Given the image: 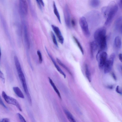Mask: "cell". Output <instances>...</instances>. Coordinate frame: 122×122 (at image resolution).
<instances>
[{
	"label": "cell",
	"mask_w": 122,
	"mask_h": 122,
	"mask_svg": "<svg viewBox=\"0 0 122 122\" xmlns=\"http://www.w3.org/2000/svg\"><path fill=\"white\" fill-rule=\"evenodd\" d=\"M118 10L117 5L114 1L111 2L107 6L102 8V11L106 18L105 25H107L110 24Z\"/></svg>",
	"instance_id": "6da1fadb"
},
{
	"label": "cell",
	"mask_w": 122,
	"mask_h": 122,
	"mask_svg": "<svg viewBox=\"0 0 122 122\" xmlns=\"http://www.w3.org/2000/svg\"><path fill=\"white\" fill-rule=\"evenodd\" d=\"M106 32V29L104 27H102L96 30L94 34L95 41L99 46V50L101 51H104L107 48Z\"/></svg>",
	"instance_id": "7a4b0ae2"
},
{
	"label": "cell",
	"mask_w": 122,
	"mask_h": 122,
	"mask_svg": "<svg viewBox=\"0 0 122 122\" xmlns=\"http://www.w3.org/2000/svg\"><path fill=\"white\" fill-rule=\"evenodd\" d=\"M88 21L92 25H96L99 23L101 16L99 13L96 10H93L89 12L87 15Z\"/></svg>",
	"instance_id": "3957f363"
},
{
	"label": "cell",
	"mask_w": 122,
	"mask_h": 122,
	"mask_svg": "<svg viewBox=\"0 0 122 122\" xmlns=\"http://www.w3.org/2000/svg\"><path fill=\"white\" fill-rule=\"evenodd\" d=\"M79 23L85 36L87 37H89L90 36V32L86 18L83 16L80 17L79 19Z\"/></svg>",
	"instance_id": "277c9868"
},
{
	"label": "cell",
	"mask_w": 122,
	"mask_h": 122,
	"mask_svg": "<svg viewBox=\"0 0 122 122\" xmlns=\"http://www.w3.org/2000/svg\"><path fill=\"white\" fill-rule=\"evenodd\" d=\"M2 95L3 98L7 103L15 106L20 111H22L21 107L16 99L8 96L4 91L2 92Z\"/></svg>",
	"instance_id": "5b68a950"
},
{
	"label": "cell",
	"mask_w": 122,
	"mask_h": 122,
	"mask_svg": "<svg viewBox=\"0 0 122 122\" xmlns=\"http://www.w3.org/2000/svg\"><path fill=\"white\" fill-rule=\"evenodd\" d=\"M97 59L99 60V66L100 68L103 67L107 60V54L105 51L99 50L97 56Z\"/></svg>",
	"instance_id": "8992f818"
},
{
	"label": "cell",
	"mask_w": 122,
	"mask_h": 122,
	"mask_svg": "<svg viewBox=\"0 0 122 122\" xmlns=\"http://www.w3.org/2000/svg\"><path fill=\"white\" fill-rule=\"evenodd\" d=\"M115 57L114 53H112L110 55L109 59H107L103 67L105 73L109 72L111 70L113 66Z\"/></svg>",
	"instance_id": "52a82bcc"
},
{
	"label": "cell",
	"mask_w": 122,
	"mask_h": 122,
	"mask_svg": "<svg viewBox=\"0 0 122 122\" xmlns=\"http://www.w3.org/2000/svg\"><path fill=\"white\" fill-rule=\"evenodd\" d=\"M19 8L20 13L23 16L26 15L28 13V6L26 0H20L19 2Z\"/></svg>",
	"instance_id": "ba28073f"
},
{
	"label": "cell",
	"mask_w": 122,
	"mask_h": 122,
	"mask_svg": "<svg viewBox=\"0 0 122 122\" xmlns=\"http://www.w3.org/2000/svg\"><path fill=\"white\" fill-rule=\"evenodd\" d=\"M64 16L65 20L66 25L69 28L71 27L70 15L67 5H66L64 8Z\"/></svg>",
	"instance_id": "9c48e42d"
},
{
	"label": "cell",
	"mask_w": 122,
	"mask_h": 122,
	"mask_svg": "<svg viewBox=\"0 0 122 122\" xmlns=\"http://www.w3.org/2000/svg\"><path fill=\"white\" fill-rule=\"evenodd\" d=\"M51 26L59 42L61 44H63L64 42V39L59 28L53 25H51Z\"/></svg>",
	"instance_id": "30bf717a"
},
{
	"label": "cell",
	"mask_w": 122,
	"mask_h": 122,
	"mask_svg": "<svg viewBox=\"0 0 122 122\" xmlns=\"http://www.w3.org/2000/svg\"><path fill=\"white\" fill-rule=\"evenodd\" d=\"M90 44L91 57L92 59H93V57L94 53L97 50L98 46L95 41H93L90 42Z\"/></svg>",
	"instance_id": "8fae6325"
},
{
	"label": "cell",
	"mask_w": 122,
	"mask_h": 122,
	"mask_svg": "<svg viewBox=\"0 0 122 122\" xmlns=\"http://www.w3.org/2000/svg\"><path fill=\"white\" fill-rule=\"evenodd\" d=\"M46 49L48 56H49L50 59H51L52 61L53 62L54 65H55V67L56 69L60 73V74H61L63 76L64 78H65L66 77V75L61 70V68L57 64L55 61L52 57V56L48 52L47 49L46 48Z\"/></svg>",
	"instance_id": "7c38bea8"
},
{
	"label": "cell",
	"mask_w": 122,
	"mask_h": 122,
	"mask_svg": "<svg viewBox=\"0 0 122 122\" xmlns=\"http://www.w3.org/2000/svg\"><path fill=\"white\" fill-rule=\"evenodd\" d=\"M122 17L121 16H120L117 19L115 24L116 29L121 34L122 33Z\"/></svg>",
	"instance_id": "4fadbf2b"
},
{
	"label": "cell",
	"mask_w": 122,
	"mask_h": 122,
	"mask_svg": "<svg viewBox=\"0 0 122 122\" xmlns=\"http://www.w3.org/2000/svg\"><path fill=\"white\" fill-rule=\"evenodd\" d=\"M64 111L68 119L70 122H76L72 114L67 110L64 108Z\"/></svg>",
	"instance_id": "5bb4252c"
},
{
	"label": "cell",
	"mask_w": 122,
	"mask_h": 122,
	"mask_svg": "<svg viewBox=\"0 0 122 122\" xmlns=\"http://www.w3.org/2000/svg\"><path fill=\"white\" fill-rule=\"evenodd\" d=\"M24 37L25 42L28 47L29 46L27 28L26 25L24 24L23 26Z\"/></svg>",
	"instance_id": "9a60e30c"
},
{
	"label": "cell",
	"mask_w": 122,
	"mask_h": 122,
	"mask_svg": "<svg viewBox=\"0 0 122 122\" xmlns=\"http://www.w3.org/2000/svg\"><path fill=\"white\" fill-rule=\"evenodd\" d=\"M13 89L14 92L18 97L22 98H24V96L23 93L18 87H13Z\"/></svg>",
	"instance_id": "2e32d148"
},
{
	"label": "cell",
	"mask_w": 122,
	"mask_h": 122,
	"mask_svg": "<svg viewBox=\"0 0 122 122\" xmlns=\"http://www.w3.org/2000/svg\"><path fill=\"white\" fill-rule=\"evenodd\" d=\"M114 44L115 47L117 49H120L121 47V40L119 36H117L115 38Z\"/></svg>",
	"instance_id": "e0dca14e"
},
{
	"label": "cell",
	"mask_w": 122,
	"mask_h": 122,
	"mask_svg": "<svg viewBox=\"0 0 122 122\" xmlns=\"http://www.w3.org/2000/svg\"><path fill=\"white\" fill-rule=\"evenodd\" d=\"M48 78L50 83L53 87L55 92L56 93L59 97L61 99V98L60 94L54 82L50 78L48 77Z\"/></svg>",
	"instance_id": "ac0fdd59"
},
{
	"label": "cell",
	"mask_w": 122,
	"mask_h": 122,
	"mask_svg": "<svg viewBox=\"0 0 122 122\" xmlns=\"http://www.w3.org/2000/svg\"><path fill=\"white\" fill-rule=\"evenodd\" d=\"M100 3V1L98 0H90L89 1L90 5L94 8L97 7L99 6Z\"/></svg>",
	"instance_id": "d6986e66"
},
{
	"label": "cell",
	"mask_w": 122,
	"mask_h": 122,
	"mask_svg": "<svg viewBox=\"0 0 122 122\" xmlns=\"http://www.w3.org/2000/svg\"><path fill=\"white\" fill-rule=\"evenodd\" d=\"M85 74L86 77L88 81L90 82L92 80L91 75L88 66L86 64L85 65Z\"/></svg>",
	"instance_id": "ffe728a7"
},
{
	"label": "cell",
	"mask_w": 122,
	"mask_h": 122,
	"mask_svg": "<svg viewBox=\"0 0 122 122\" xmlns=\"http://www.w3.org/2000/svg\"><path fill=\"white\" fill-rule=\"evenodd\" d=\"M53 7L54 13L56 16L59 22L61 23V21L60 15L54 1L53 2Z\"/></svg>",
	"instance_id": "44dd1931"
},
{
	"label": "cell",
	"mask_w": 122,
	"mask_h": 122,
	"mask_svg": "<svg viewBox=\"0 0 122 122\" xmlns=\"http://www.w3.org/2000/svg\"><path fill=\"white\" fill-rule=\"evenodd\" d=\"M73 38L75 41V42L77 46L78 47L79 49L80 50V51L82 53V54L83 55L84 54V51L82 48V47L81 45L80 42L78 40L75 36L73 37Z\"/></svg>",
	"instance_id": "7402d4cb"
},
{
	"label": "cell",
	"mask_w": 122,
	"mask_h": 122,
	"mask_svg": "<svg viewBox=\"0 0 122 122\" xmlns=\"http://www.w3.org/2000/svg\"><path fill=\"white\" fill-rule=\"evenodd\" d=\"M56 60L57 62L60 65L65 69L66 70L67 72H68L69 74H70L71 75H72L70 71V70L58 58H57L56 59Z\"/></svg>",
	"instance_id": "603a6c76"
},
{
	"label": "cell",
	"mask_w": 122,
	"mask_h": 122,
	"mask_svg": "<svg viewBox=\"0 0 122 122\" xmlns=\"http://www.w3.org/2000/svg\"><path fill=\"white\" fill-rule=\"evenodd\" d=\"M51 35L53 42L56 46L58 47V45L56 37L54 33L52 31L51 32Z\"/></svg>",
	"instance_id": "cb8c5ba5"
},
{
	"label": "cell",
	"mask_w": 122,
	"mask_h": 122,
	"mask_svg": "<svg viewBox=\"0 0 122 122\" xmlns=\"http://www.w3.org/2000/svg\"><path fill=\"white\" fill-rule=\"evenodd\" d=\"M37 53L38 56L39 62L40 64H41L42 61V58L41 53L40 51L38 50L37 51Z\"/></svg>",
	"instance_id": "d4e9b609"
},
{
	"label": "cell",
	"mask_w": 122,
	"mask_h": 122,
	"mask_svg": "<svg viewBox=\"0 0 122 122\" xmlns=\"http://www.w3.org/2000/svg\"><path fill=\"white\" fill-rule=\"evenodd\" d=\"M17 115L20 122H26L24 117L20 113H18Z\"/></svg>",
	"instance_id": "484cf974"
},
{
	"label": "cell",
	"mask_w": 122,
	"mask_h": 122,
	"mask_svg": "<svg viewBox=\"0 0 122 122\" xmlns=\"http://www.w3.org/2000/svg\"><path fill=\"white\" fill-rule=\"evenodd\" d=\"M0 78L1 79L4 83L5 81V78L3 73L0 70Z\"/></svg>",
	"instance_id": "4316f807"
},
{
	"label": "cell",
	"mask_w": 122,
	"mask_h": 122,
	"mask_svg": "<svg viewBox=\"0 0 122 122\" xmlns=\"http://www.w3.org/2000/svg\"><path fill=\"white\" fill-rule=\"evenodd\" d=\"M0 104L3 106L6 109H7V107L4 104V103L1 97L0 96Z\"/></svg>",
	"instance_id": "83f0119b"
},
{
	"label": "cell",
	"mask_w": 122,
	"mask_h": 122,
	"mask_svg": "<svg viewBox=\"0 0 122 122\" xmlns=\"http://www.w3.org/2000/svg\"><path fill=\"white\" fill-rule=\"evenodd\" d=\"M0 122H10V121L9 118H5L3 119Z\"/></svg>",
	"instance_id": "f1b7e54d"
},
{
	"label": "cell",
	"mask_w": 122,
	"mask_h": 122,
	"mask_svg": "<svg viewBox=\"0 0 122 122\" xmlns=\"http://www.w3.org/2000/svg\"><path fill=\"white\" fill-rule=\"evenodd\" d=\"M116 91L117 93L120 94H122V92L119 89V86H117L116 89Z\"/></svg>",
	"instance_id": "f546056e"
},
{
	"label": "cell",
	"mask_w": 122,
	"mask_h": 122,
	"mask_svg": "<svg viewBox=\"0 0 122 122\" xmlns=\"http://www.w3.org/2000/svg\"><path fill=\"white\" fill-rule=\"evenodd\" d=\"M36 3L39 7L40 9L41 10H42V7L41 5V4L40 3L39 0H36Z\"/></svg>",
	"instance_id": "4dcf8cb0"
},
{
	"label": "cell",
	"mask_w": 122,
	"mask_h": 122,
	"mask_svg": "<svg viewBox=\"0 0 122 122\" xmlns=\"http://www.w3.org/2000/svg\"><path fill=\"white\" fill-rule=\"evenodd\" d=\"M71 23L72 25L73 26H75L76 25V22L75 20L72 19L71 21Z\"/></svg>",
	"instance_id": "1f68e13d"
},
{
	"label": "cell",
	"mask_w": 122,
	"mask_h": 122,
	"mask_svg": "<svg viewBox=\"0 0 122 122\" xmlns=\"http://www.w3.org/2000/svg\"><path fill=\"white\" fill-rule=\"evenodd\" d=\"M118 4L120 7L122 8V0H119L118 2Z\"/></svg>",
	"instance_id": "d6a6232c"
},
{
	"label": "cell",
	"mask_w": 122,
	"mask_h": 122,
	"mask_svg": "<svg viewBox=\"0 0 122 122\" xmlns=\"http://www.w3.org/2000/svg\"><path fill=\"white\" fill-rule=\"evenodd\" d=\"M122 54L121 53H120L119 55V59L120 61H121L122 62Z\"/></svg>",
	"instance_id": "836d02e7"
},
{
	"label": "cell",
	"mask_w": 122,
	"mask_h": 122,
	"mask_svg": "<svg viewBox=\"0 0 122 122\" xmlns=\"http://www.w3.org/2000/svg\"><path fill=\"white\" fill-rule=\"evenodd\" d=\"M112 76L114 79L115 80H116V76L115 74L114 73H113V72L112 73Z\"/></svg>",
	"instance_id": "e575fe53"
},
{
	"label": "cell",
	"mask_w": 122,
	"mask_h": 122,
	"mask_svg": "<svg viewBox=\"0 0 122 122\" xmlns=\"http://www.w3.org/2000/svg\"><path fill=\"white\" fill-rule=\"evenodd\" d=\"M39 1L41 4V5L43 6H44V4L43 1L42 0H39Z\"/></svg>",
	"instance_id": "d590c367"
},
{
	"label": "cell",
	"mask_w": 122,
	"mask_h": 122,
	"mask_svg": "<svg viewBox=\"0 0 122 122\" xmlns=\"http://www.w3.org/2000/svg\"><path fill=\"white\" fill-rule=\"evenodd\" d=\"M1 50H0V58L1 57Z\"/></svg>",
	"instance_id": "8d00e7d4"
}]
</instances>
